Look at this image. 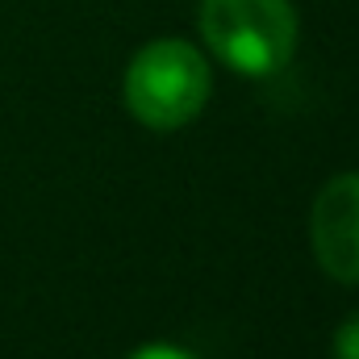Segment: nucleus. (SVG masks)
<instances>
[{"instance_id": "nucleus-5", "label": "nucleus", "mask_w": 359, "mask_h": 359, "mask_svg": "<svg viewBox=\"0 0 359 359\" xmlns=\"http://www.w3.org/2000/svg\"><path fill=\"white\" fill-rule=\"evenodd\" d=\"M126 359H196V355L184 351V347H176V343H147V347L130 351Z\"/></svg>"}, {"instance_id": "nucleus-3", "label": "nucleus", "mask_w": 359, "mask_h": 359, "mask_svg": "<svg viewBox=\"0 0 359 359\" xmlns=\"http://www.w3.org/2000/svg\"><path fill=\"white\" fill-rule=\"evenodd\" d=\"M309 247L339 284H359V172L330 176L309 205Z\"/></svg>"}, {"instance_id": "nucleus-2", "label": "nucleus", "mask_w": 359, "mask_h": 359, "mask_svg": "<svg viewBox=\"0 0 359 359\" xmlns=\"http://www.w3.org/2000/svg\"><path fill=\"white\" fill-rule=\"evenodd\" d=\"M196 25L217 63L238 76H276L297 50L292 0H201Z\"/></svg>"}, {"instance_id": "nucleus-4", "label": "nucleus", "mask_w": 359, "mask_h": 359, "mask_svg": "<svg viewBox=\"0 0 359 359\" xmlns=\"http://www.w3.org/2000/svg\"><path fill=\"white\" fill-rule=\"evenodd\" d=\"M334 359H359V309L334 330Z\"/></svg>"}, {"instance_id": "nucleus-1", "label": "nucleus", "mask_w": 359, "mask_h": 359, "mask_svg": "<svg viewBox=\"0 0 359 359\" xmlns=\"http://www.w3.org/2000/svg\"><path fill=\"white\" fill-rule=\"evenodd\" d=\"M126 109L147 130H180L209 104V59L184 38L147 42L126 67Z\"/></svg>"}]
</instances>
